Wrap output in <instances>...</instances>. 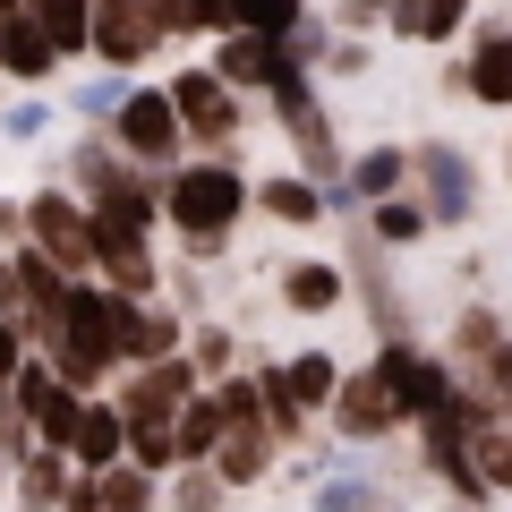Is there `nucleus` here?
Masks as SVG:
<instances>
[{
  "mask_svg": "<svg viewBox=\"0 0 512 512\" xmlns=\"http://www.w3.org/2000/svg\"><path fill=\"white\" fill-rule=\"evenodd\" d=\"M367 239H376V248H393V256H402V248H427V239H436V222H427V205L419 197H410V188H402V197H384V205H367Z\"/></svg>",
  "mask_w": 512,
  "mask_h": 512,
  "instance_id": "nucleus-21",
  "label": "nucleus"
},
{
  "mask_svg": "<svg viewBox=\"0 0 512 512\" xmlns=\"http://www.w3.org/2000/svg\"><path fill=\"white\" fill-rule=\"evenodd\" d=\"M18 512H52V504H18Z\"/></svg>",
  "mask_w": 512,
  "mask_h": 512,
  "instance_id": "nucleus-42",
  "label": "nucleus"
},
{
  "mask_svg": "<svg viewBox=\"0 0 512 512\" xmlns=\"http://www.w3.org/2000/svg\"><path fill=\"white\" fill-rule=\"evenodd\" d=\"M94 487H103V512H163V478L137 470V461H111V470H94Z\"/></svg>",
  "mask_w": 512,
  "mask_h": 512,
  "instance_id": "nucleus-24",
  "label": "nucleus"
},
{
  "mask_svg": "<svg viewBox=\"0 0 512 512\" xmlns=\"http://www.w3.org/2000/svg\"><path fill=\"white\" fill-rule=\"evenodd\" d=\"M26 239H35V248L52 256L69 282L94 274V205L77 197L69 180H52V188H35V197H26Z\"/></svg>",
  "mask_w": 512,
  "mask_h": 512,
  "instance_id": "nucleus-7",
  "label": "nucleus"
},
{
  "mask_svg": "<svg viewBox=\"0 0 512 512\" xmlns=\"http://www.w3.org/2000/svg\"><path fill=\"white\" fill-rule=\"evenodd\" d=\"M282 52H291L299 69H325V52H333V18H316V9H308V18L282 35Z\"/></svg>",
  "mask_w": 512,
  "mask_h": 512,
  "instance_id": "nucleus-33",
  "label": "nucleus"
},
{
  "mask_svg": "<svg viewBox=\"0 0 512 512\" xmlns=\"http://www.w3.org/2000/svg\"><path fill=\"white\" fill-rule=\"evenodd\" d=\"M274 461H282V436H274V427H222V444H214V470H222V487H231V495L265 487Z\"/></svg>",
  "mask_w": 512,
  "mask_h": 512,
  "instance_id": "nucleus-18",
  "label": "nucleus"
},
{
  "mask_svg": "<svg viewBox=\"0 0 512 512\" xmlns=\"http://www.w3.org/2000/svg\"><path fill=\"white\" fill-rule=\"evenodd\" d=\"M402 188H410V146H359L350 154V180H342V205L367 214V205L402 197Z\"/></svg>",
  "mask_w": 512,
  "mask_h": 512,
  "instance_id": "nucleus-19",
  "label": "nucleus"
},
{
  "mask_svg": "<svg viewBox=\"0 0 512 512\" xmlns=\"http://www.w3.org/2000/svg\"><path fill=\"white\" fill-rule=\"evenodd\" d=\"M461 393H470V384H461ZM470 470H478V487H487V504L512 495V419L487 410L478 393H470Z\"/></svg>",
  "mask_w": 512,
  "mask_h": 512,
  "instance_id": "nucleus-15",
  "label": "nucleus"
},
{
  "mask_svg": "<svg viewBox=\"0 0 512 512\" xmlns=\"http://www.w3.org/2000/svg\"><path fill=\"white\" fill-rule=\"evenodd\" d=\"M461 103L512 111V26L470 18V35H461Z\"/></svg>",
  "mask_w": 512,
  "mask_h": 512,
  "instance_id": "nucleus-9",
  "label": "nucleus"
},
{
  "mask_svg": "<svg viewBox=\"0 0 512 512\" xmlns=\"http://www.w3.org/2000/svg\"><path fill=\"white\" fill-rule=\"evenodd\" d=\"M256 214V180L239 171V146L222 154H188V163L163 171V231L180 239L188 265H214V256H231L239 222Z\"/></svg>",
  "mask_w": 512,
  "mask_h": 512,
  "instance_id": "nucleus-1",
  "label": "nucleus"
},
{
  "mask_svg": "<svg viewBox=\"0 0 512 512\" xmlns=\"http://www.w3.org/2000/svg\"><path fill=\"white\" fill-rule=\"evenodd\" d=\"M495 342H504V316H495L487 299H470V308L453 316V342H444V359H453V367H478Z\"/></svg>",
  "mask_w": 512,
  "mask_h": 512,
  "instance_id": "nucleus-25",
  "label": "nucleus"
},
{
  "mask_svg": "<svg viewBox=\"0 0 512 512\" xmlns=\"http://www.w3.org/2000/svg\"><path fill=\"white\" fill-rule=\"evenodd\" d=\"M111 308H120V291H103V282H69L52 308V325L35 333V350L60 367V384H77V393H103L111 376H120V342H111Z\"/></svg>",
  "mask_w": 512,
  "mask_h": 512,
  "instance_id": "nucleus-2",
  "label": "nucleus"
},
{
  "mask_svg": "<svg viewBox=\"0 0 512 512\" xmlns=\"http://www.w3.org/2000/svg\"><path fill=\"white\" fill-rule=\"evenodd\" d=\"M163 512H231V487H222L214 461H180L163 478Z\"/></svg>",
  "mask_w": 512,
  "mask_h": 512,
  "instance_id": "nucleus-23",
  "label": "nucleus"
},
{
  "mask_svg": "<svg viewBox=\"0 0 512 512\" xmlns=\"http://www.w3.org/2000/svg\"><path fill=\"white\" fill-rule=\"evenodd\" d=\"M478 18V0H393V18H384V35L393 43H419V52H436V43H461Z\"/></svg>",
  "mask_w": 512,
  "mask_h": 512,
  "instance_id": "nucleus-14",
  "label": "nucleus"
},
{
  "mask_svg": "<svg viewBox=\"0 0 512 512\" xmlns=\"http://www.w3.org/2000/svg\"><path fill=\"white\" fill-rule=\"evenodd\" d=\"M316 512H393V504H384V487H376V478L333 470V478H316Z\"/></svg>",
  "mask_w": 512,
  "mask_h": 512,
  "instance_id": "nucleus-31",
  "label": "nucleus"
},
{
  "mask_svg": "<svg viewBox=\"0 0 512 512\" xmlns=\"http://www.w3.org/2000/svg\"><path fill=\"white\" fill-rule=\"evenodd\" d=\"M274 299H282L291 316H333V308L350 299V274L333 265V256H291V265L274 274Z\"/></svg>",
  "mask_w": 512,
  "mask_h": 512,
  "instance_id": "nucleus-13",
  "label": "nucleus"
},
{
  "mask_svg": "<svg viewBox=\"0 0 512 512\" xmlns=\"http://www.w3.org/2000/svg\"><path fill=\"white\" fill-rule=\"evenodd\" d=\"M69 478H77V461L60 453V444H35V453L9 470V504H60V495H69Z\"/></svg>",
  "mask_w": 512,
  "mask_h": 512,
  "instance_id": "nucleus-22",
  "label": "nucleus"
},
{
  "mask_svg": "<svg viewBox=\"0 0 512 512\" xmlns=\"http://www.w3.org/2000/svg\"><path fill=\"white\" fill-rule=\"evenodd\" d=\"M410 197L427 205L436 231H470L478 222V163H470V146L419 137V146H410Z\"/></svg>",
  "mask_w": 512,
  "mask_h": 512,
  "instance_id": "nucleus-4",
  "label": "nucleus"
},
{
  "mask_svg": "<svg viewBox=\"0 0 512 512\" xmlns=\"http://www.w3.org/2000/svg\"><path fill=\"white\" fill-rule=\"evenodd\" d=\"M26 248V197H0V256Z\"/></svg>",
  "mask_w": 512,
  "mask_h": 512,
  "instance_id": "nucleus-39",
  "label": "nucleus"
},
{
  "mask_svg": "<svg viewBox=\"0 0 512 512\" xmlns=\"http://www.w3.org/2000/svg\"><path fill=\"white\" fill-rule=\"evenodd\" d=\"M18 9H26V0H0V18H18Z\"/></svg>",
  "mask_w": 512,
  "mask_h": 512,
  "instance_id": "nucleus-40",
  "label": "nucleus"
},
{
  "mask_svg": "<svg viewBox=\"0 0 512 512\" xmlns=\"http://www.w3.org/2000/svg\"><path fill=\"white\" fill-rule=\"evenodd\" d=\"M205 69L222 77V86H239V94H274L282 77L299 69L291 52H282V35H248V26H222L214 35V60Z\"/></svg>",
  "mask_w": 512,
  "mask_h": 512,
  "instance_id": "nucleus-10",
  "label": "nucleus"
},
{
  "mask_svg": "<svg viewBox=\"0 0 512 512\" xmlns=\"http://www.w3.org/2000/svg\"><path fill=\"white\" fill-rule=\"evenodd\" d=\"M35 419H26V402H18V393H9V384H0V461H9V470H18V461L26 453H35Z\"/></svg>",
  "mask_w": 512,
  "mask_h": 512,
  "instance_id": "nucleus-32",
  "label": "nucleus"
},
{
  "mask_svg": "<svg viewBox=\"0 0 512 512\" xmlns=\"http://www.w3.org/2000/svg\"><path fill=\"white\" fill-rule=\"evenodd\" d=\"M43 128H52V103H35V94H26V103H9V111H0V137H18V146H35Z\"/></svg>",
  "mask_w": 512,
  "mask_h": 512,
  "instance_id": "nucleus-34",
  "label": "nucleus"
},
{
  "mask_svg": "<svg viewBox=\"0 0 512 512\" xmlns=\"http://www.w3.org/2000/svg\"><path fill=\"white\" fill-rule=\"evenodd\" d=\"M504 180H512V146H504Z\"/></svg>",
  "mask_w": 512,
  "mask_h": 512,
  "instance_id": "nucleus-43",
  "label": "nucleus"
},
{
  "mask_svg": "<svg viewBox=\"0 0 512 512\" xmlns=\"http://www.w3.org/2000/svg\"><path fill=\"white\" fill-rule=\"evenodd\" d=\"M256 214L282 222V231H325V222H333V197L308 180V171H274V180H256Z\"/></svg>",
  "mask_w": 512,
  "mask_h": 512,
  "instance_id": "nucleus-16",
  "label": "nucleus"
},
{
  "mask_svg": "<svg viewBox=\"0 0 512 512\" xmlns=\"http://www.w3.org/2000/svg\"><path fill=\"white\" fill-rule=\"evenodd\" d=\"M69 461H77V470H111V461H128V419H120L111 393H86V419H77V436H69Z\"/></svg>",
  "mask_w": 512,
  "mask_h": 512,
  "instance_id": "nucleus-20",
  "label": "nucleus"
},
{
  "mask_svg": "<svg viewBox=\"0 0 512 512\" xmlns=\"http://www.w3.org/2000/svg\"><path fill=\"white\" fill-rule=\"evenodd\" d=\"M128 86H137V77H120V69H94L86 86H69V111H77L86 128H103L111 111H120V94H128Z\"/></svg>",
  "mask_w": 512,
  "mask_h": 512,
  "instance_id": "nucleus-29",
  "label": "nucleus"
},
{
  "mask_svg": "<svg viewBox=\"0 0 512 512\" xmlns=\"http://www.w3.org/2000/svg\"><path fill=\"white\" fill-rule=\"evenodd\" d=\"M325 427H333V444H384V436H402L410 402H402V384H393V367H384V359L342 367V393H333Z\"/></svg>",
  "mask_w": 512,
  "mask_h": 512,
  "instance_id": "nucleus-3",
  "label": "nucleus"
},
{
  "mask_svg": "<svg viewBox=\"0 0 512 512\" xmlns=\"http://www.w3.org/2000/svg\"><path fill=\"white\" fill-rule=\"evenodd\" d=\"M393 18V0H342L333 9V26H350V35H367V26H384Z\"/></svg>",
  "mask_w": 512,
  "mask_h": 512,
  "instance_id": "nucleus-36",
  "label": "nucleus"
},
{
  "mask_svg": "<svg viewBox=\"0 0 512 512\" xmlns=\"http://www.w3.org/2000/svg\"><path fill=\"white\" fill-rule=\"evenodd\" d=\"M0 504H9V461H0Z\"/></svg>",
  "mask_w": 512,
  "mask_h": 512,
  "instance_id": "nucleus-41",
  "label": "nucleus"
},
{
  "mask_svg": "<svg viewBox=\"0 0 512 512\" xmlns=\"http://www.w3.org/2000/svg\"><path fill=\"white\" fill-rule=\"evenodd\" d=\"M163 43H214L222 35V0H154Z\"/></svg>",
  "mask_w": 512,
  "mask_h": 512,
  "instance_id": "nucleus-26",
  "label": "nucleus"
},
{
  "mask_svg": "<svg viewBox=\"0 0 512 512\" xmlns=\"http://www.w3.org/2000/svg\"><path fill=\"white\" fill-rule=\"evenodd\" d=\"M163 86H171V103H180L188 154H222V146H239V128H248V94H239V86H222L205 60H197V69H171Z\"/></svg>",
  "mask_w": 512,
  "mask_h": 512,
  "instance_id": "nucleus-6",
  "label": "nucleus"
},
{
  "mask_svg": "<svg viewBox=\"0 0 512 512\" xmlns=\"http://www.w3.org/2000/svg\"><path fill=\"white\" fill-rule=\"evenodd\" d=\"M26 350H35V342H26V325H18V316H0V384L18 376V359H26Z\"/></svg>",
  "mask_w": 512,
  "mask_h": 512,
  "instance_id": "nucleus-37",
  "label": "nucleus"
},
{
  "mask_svg": "<svg viewBox=\"0 0 512 512\" xmlns=\"http://www.w3.org/2000/svg\"><path fill=\"white\" fill-rule=\"evenodd\" d=\"M274 384L291 393L308 419H325L333 410V393H342V350H325V342H308V350H291V359H274Z\"/></svg>",
  "mask_w": 512,
  "mask_h": 512,
  "instance_id": "nucleus-17",
  "label": "nucleus"
},
{
  "mask_svg": "<svg viewBox=\"0 0 512 512\" xmlns=\"http://www.w3.org/2000/svg\"><path fill=\"white\" fill-rule=\"evenodd\" d=\"M308 18V0H222V26H248V35H291Z\"/></svg>",
  "mask_w": 512,
  "mask_h": 512,
  "instance_id": "nucleus-28",
  "label": "nucleus"
},
{
  "mask_svg": "<svg viewBox=\"0 0 512 512\" xmlns=\"http://www.w3.org/2000/svg\"><path fill=\"white\" fill-rule=\"evenodd\" d=\"M111 342H120V367L171 359V350H188V316L171 299H120L111 308Z\"/></svg>",
  "mask_w": 512,
  "mask_h": 512,
  "instance_id": "nucleus-11",
  "label": "nucleus"
},
{
  "mask_svg": "<svg viewBox=\"0 0 512 512\" xmlns=\"http://www.w3.org/2000/svg\"><path fill=\"white\" fill-rule=\"evenodd\" d=\"M214 444H222V402H214V384H205V393L180 402V461H214Z\"/></svg>",
  "mask_w": 512,
  "mask_h": 512,
  "instance_id": "nucleus-27",
  "label": "nucleus"
},
{
  "mask_svg": "<svg viewBox=\"0 0 512 512\" xmlns=\"http://www.w3.org/2000/svg\"><path fill=\"white\" fill-rule=\"evenodd\" d=\"M154 52H163V26H154V0H94V35H86V60L94 69H154Z\"/></svg>",
  "mask_w": 512,
  "mask_h": 512,
  "instance_id": "nucleus-8",
  "label": "nucleus"
},
{
  "mask_svg": "<svg viewBox=\"0 0 512 512\" xmlns=\"http://www.w3.org/2000/svg\"><path fill=\"white\" fill-rule=\"evenodd\" d=\"M367 60H376V52H367V35H333V52H325V69H316V77H367Z\"/></svg>",
  "mask_w": 512,
  "mask_h": 512,
  "instance_id": "nucleus-35",
  "label": "nucleus"
},
{
  "mask_svg": "<svg viewBox=\"0 0 512 512\" xmlns=\"http://www.w3.org/2000/svg\"><path fill=\"white\" fill-rule=\"evenodd\" d=\"M52 512H103V487H94V470H77V478H69V495H60Z\"/></svg>",
  "mask_w": 512,
  "mask_h": 512,
  "instance_id": "nucleus-38",
  "label": "nucleus"
},
{
  "mask_svg": "<svg viewBox=\"0 0 512 512\" xmlns=\"http://www.w3.org/2000/svg\"><path fill=\"white\" fill-rule=\"evenodd\" d=\"M111 146L128 154V163H146V171H171L188 163V128H180V103H171V86H128L120 111H111Z\"/></svg>",
  "mask_w": 512,
  "mask_h": 512,
  "instance_id": "nucleus-5",
  "label": "nucleus"
},
{
  "mask_svg": "<svg viewBox=\"0 0 512 512\" xmlns=\"http://www.w3.org/2000/svg\"><path fill=\"white\" fill-rule=\"evenodd\" d=\"M188 359H197L205 384H222V376L239 367V333H231V325H188Z\"/></svg>",
  "mask_w": 512,
  "mask_h": 512,
  "instance_id": "nucleus-30",
  "label": "nucleus"
},
{
  "mask_svg": "<svg viewBox=\"0 0 512 512\" xmlns=\"http://www.w3.org/2000/svg\"><path fill=\"white\" fill-rule=\"evenodd\" d=\"M69 69L52 43V26L35 18V9H18V18H0V77L9 86H52V77Z\"/></svg>",
  "mask_w": 512,
  "mask_h": 512,
  "instance_id": "nucleus-12",
  "label": "nucleus"
}]
</instances>
